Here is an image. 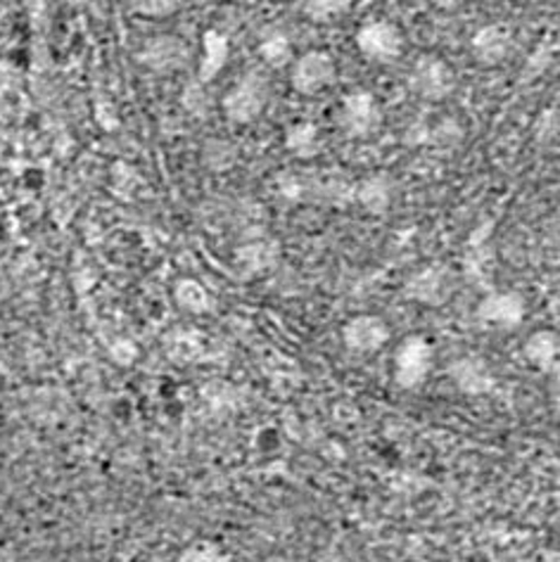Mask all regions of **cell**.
<instances>
[{
    "label": "cell",
    "instance_id": "ac0fdd59",
    "mask_svg": "<svg viewBox=\"0 0 560 562\" xmlns=\"http://www.w3.org/2000/svg\"><path fill=\"white\" fill-rule=\"evenodd\" d=\"M357 0H292L300 18L312 24H335L345 20Z\"/></svg>",
    "mask_w": 560,
    "mask_h": 562
},
{
    "label": "cell",
    "instance_id": "d6986e66",
    "mask_svg": "<svg viewBox=\"0 0 560 562\" xmlns=\"http://www.w3.org/2000/svg\"><path fill=\"white\" fill-rule=\"evenodd\" d=\"M259 57L264 65L271 69H288L294 60V50H292V41L283 32H273L267 38L259 43Z\"/></svg>",
    "mask_w": 560,
    "mask_h": 562
},
{
    "label": "cell",
    "instance_id": "e0dca14e",
    "mask_svg": "<svg viewBox=\"0 0 560 562\" xmlns=\"http://www.w3.org/2000/svg\"><path fill=\"white\" fill-rule=\"evenodd\" d=\"M171 294H173L176 306L190 316H208L214 308L212 292L204 288L198 278H190V276L179 278L171 288Z\"/></svg>",
    "mask_w": 560,
    "mask_h": 562
},
{
    "label": "cell",
    "instance_id": "9a60e30c",
    "mask_svg": "<svg viewBox=\"0 0 560 562\" xmlns=\"http://www.w3.org/2000/svg\"><path fill=\"white\" fill-rule=\"evenodd\" d=\"M449 378L453 380L456 387L470 396L488 394L494 387V375L490 371V366L478 357H463L459 361H453Z\"/></svg>",
    "mask_w": 560,
    "mask_h": 562
},
{
    "label": "cell",
    "instance_id": "3957f363",
    "mask_svg": "<svg viewBox=\"0 0 560 562\" xmlns=\"http://www.w3.org/2000/svg\"><path fill=\"white\" fill-rule=\"evenodd\" d=\"M269 105V83L264 74L249 71L240 81H235L226 95L221 98V112L231 124L247 126L255 124Z\"/></svg>",
    "mask_w": 560,
    "mask_h": 562
},
{
    "label": "cell",
    "instance_id": "7402d4cb",
    "mask_svg": "<svg viewBox=\"0 0 560 562\" xmlns=\"http://www.w3.org/2000/svg\"><path fill=\"white\" fill-rule=\"evenodd\" d=\"M430 3L441 12H451V10H459L463 5V0H430Z\"/></svg>",
    "mask_w": 560,
    "mask_h": 562
},
{
    "label": "cell",
    "instance_id": "ffe728a7",
    "mask_svg": "<svg viewBox=\"0 0 560 562\" xmlns=\"http://www.w3.org/2000/svg\"><path fill=\"white\" fill-rule=\"evenodd\" d=\"M173 562H233L231 553L214 539H195L179 551Z\"/></svg>",
    "mask_w": 560,
    "mask_h": 562
},
{
    "label": "cell",
    "instance_id": "603a6c76",
    "mask_svg": "<svg viewBox=\"0 0 560 562\" xmlns=\"http://www.w3.org/2000/svg\"><path fill=\"white\" fill-rule=\"evenodd\" d=\"M257 562H294V558H290L285 553H267V555H261Z\"/></svg>",
    "mask_w": 560,
    "mask_h": 562
},
{
    "label": "cell",
    "instance_id": "9c48e42d",
    "mask_svg": "<svg viewBox=\"0 0 560 562\" xmlns=\"http://www.w3.org/2000/svg\"><path fill=\"white\" fill-rule=\"evenodd\" d=\"M136 57L147 71L167 77V74L186 69L190 60H193V50H190V46L181 36L159 34V36L147 38Z\"/></svg>",
    "mask_w": 560,
    "mask_h": 562
},
{
    "label": "cell",
    "instance_id": "5b68a950",
    "mask_svg": "<svg viewBox=\"0 0 560 562\" xmlns=\"http://www.w3.org/2000/svg\"><path fill=\"white\" fill-rule=\"evenodd\" d=\"M408 88L421 100L441 102L456 91V71L445 57L425 53L418 55L416 63L408 69Z\"/></svg>",
    "mask_w": 560,
    "mask_h": 562
},
{
    "label": "cell",
    "instance_id": "8992f818",
    "mask_svg": "<svg viewBox=\"0 0 560 562\" xmlns=\"http://www.w3.org/2000/svg\"><path fill=\"white\" fill-rule=\"evenodd\" d=\"M340 126L349 138H371L385 124V110L373 91L354 88L340 102Z\"/></svg>",
    "mask_w": 560,
    "mask_h": 562
},
{
    "label": "cell",
    "instance_id": "277c9868",
    "mask_svg": "<svg viewBox=\"0 0 560 562\" xmlns=\"http://www.w3.org/2000/svg\"><path fill=\"white\" fill-rule=\"evenodd\" d=\"M288 79H290V88L298 95H304V98L321 95L337 81V60L333 57V53L323 48L304 50L300 55H294L292 65L288 67Z\"/></svg>",
    "mask_w": 560,
    "mask_h": 562
},
{
    "label": "cell",
    "instance_id": "2e32d148",
    "mask_svg": "<svg viewBox=\"0 0 560 562\" xmlns=\"http://www.w3.org/2000/svg\"><path fill=\"white\" fill-rule=\"evenodd\" d=\"M283 147L300 161H312L323 150L321 128L314 122H294L283 133Z\"/></svg>",
    "mask_w": 560,
    "mask_h": 562
},
{
    "label": "cell",
    "instance_id": "52a82bcc",
    "mask_svg": "<svg viewBox=\"0 0 560 562\" xmlns=\"http://www.w3.org/2000/svg\"><path fill=\"white\" fill-rule=\"evenodd\" d=\"M340 339L354 357H373L392 342V325L378 314H354L343 323Z\"/></svg>",
    "mask_w": 560,
    "mask_h": 562
},
{
    "label": "cell",
    "instance_id": "6da1fadb",
    "mask_svg": "<svg viewBox=\"0 0 560 562\" xmlns=\"http://www.w3.org/2000/svg\"><path fill=\"white\" fill-rule=\"evenodd\" d=\"M435 371V347L425 335H406L392 351V380L404 392H416Z\"/></svg>",
    "mask_w": 560,
    "mask_h": 562
},
{
    "label": "cell",
    "instance_id": "30bf717a",
    "mask_svg": "<svg viewBox=\"0 0 560 562\" xmlns=\"http://www.w3.org/2000/svg\"><path fill=\"white\" fill-rule=\"evenodd\" d=\"M513 29L506 22H488L470 36V53L482 67L504 65L513 53Z\"/></svg>",
    "mask_w": 560,
    "mask_h": 562
},
{
    "label": "cell",
    "instance_id": "8fae6325",
    "mask_svg": "<svg viewBox=\"0 0 560 562\" xmlns=\"http://www.w3.org/2000/svg\"><path fill=\"white\" fill-rule=\"evenodd\" d=\"M406 297L423 306H439L449 300L451 271L445 263H427L406 280Z\"/></svg>",
    "mask_w": 560,
    "mask_h": 562
},
{
    "label": "cell",
    "instance_id": "5bb4252c",
    "mask_svg": "<svg viewBox=\"0 0 560 562\" xmlns=\"http://www.w3.org/2000/svg\"><path fill=\"white\" fill-rule=\"evenodd\" d=\"M525 361L539 373H551L560 366V335L551 328H537L523 342Z\"/></svg>",
    "mask_w": 560,
    "mask_h": 562
},
{
    "label": "cell",
    "instance_id": "4fadbf2b",
    "mask_svg": "<svg viewBox=\"0 0 560 562\" xmlns=\"http://www.w3.org/2000/svg\"><path fill=\"white\" fill-rule=\"evenodd\" d=\"M231 60V41L219 29H204L202 32V55L198 65V81L212 83L219 79V74L226 69Z\"/></svg>",
    "mask_w": 560,
    "mask_h": 562
},
{
    "label": "cell",
    "instance_id": "44dd1931",
    "mask_svg": "<svg viewBox=\"0 0 560 562\" xmlns=\"http://www.w3.org/2000/svg\"><path fill=\"white\" fill-rule=\"evenodd\" d=\"M186 0H128L131 12L143 20H167L181 12Z\"/></svg>",
    "mask_w": 560,
    "mask_h": 562
},
{
    "label": "cell",
    "instance_id": "7c38bea8",
    "mask_svg": "<svg viewBox=\"0 0 560 562\" xmlns=\"http://www.w3.org/2000/svg\"><path fill=\"white\" fill-rule=\"evenodd\" d=\"M394 200V183L385 171L368 173L354 186V202H357L366 214L385 216Z\"/></svg>",
    "mask_w": 560,
    "mask_h": 562
},
{
    "label": "cell",
    "instance_id": "ba28073f",
    "mask_svg": "<svg viewBox=\"0 0 560 562\" xmlns=\"http://www.w3.org/2000/svg\"><path fill=\"white\" fill-rule=\"evenodd\" d=\"M527 316V302L518 290L488 292L475 306V318L482 328L511 333L518 330Z\"/></svg>",
    "mask_w": 560,
    "mask_h": 562
},
{
    "label": "cell",
    "instance_id": "7a4b0ae2",
    "mask_svg": "<svg viewBox=\"0 0 560 562\" xmlns=\"http://www.w3.org/2000/svg\"><path fill=\"white\" fill-rule=\"evenodd\" d=\"M354 46H357L363 60L388 67L396 60H402V55L406 53V36L396 22L385 18H373L366 20L357 29V34H354Z\"/></svg>",
    "mask_w": 560,
    "mask_h": 562
}]
</instances>
